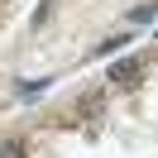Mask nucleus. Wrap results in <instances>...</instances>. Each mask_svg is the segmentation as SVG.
<instances>
[{"label": "nucleus", "mask_w": 158, "mask_h": 158, "mask_svg": "<svg viewBox=\"0 0 158 158\" xmlns=\"http://www.w3.org/2000/svg\"><path fill=\"white\" fill-rule=\"evenodd\" d=\"M139 77H144V67H139L134 58H125V62L110 67V81H120V86H139Z\"/></svg>", "instance_id": "1"}, {"label": "nucleus", "mask_w": 158, "mask_h": 158, "mask_svg": "<svg viewBox=\"0 0 158 158\" xmlns=\"http://www.w3.org/2000/svg\"><path fill=\"white\" fill-rule=\"evenodd\" d=\"M153 15H158V10H153V5H139V10H134V15H129V19H134V24H148V19H153Z\"/></svg>", "instance_id": "2"}, {"label": "nucleus", "mask_w": 158, "mask_h": 158, "mask_svg": "<svg viewBox=\"0 0 158 158\" xmlns=\"http://www.w3.org/2000/svg\"><path fill=\"white\" fill-rule=\"evenodd\" d=\"M0 158H24V144H5V148H0Z\"/></svg>", "instance_id": "3"}]
</instances>
